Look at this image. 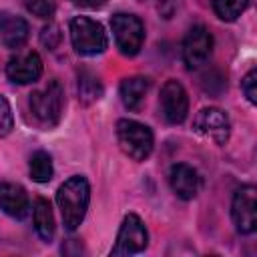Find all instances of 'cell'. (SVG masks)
Instances as JSON below:
<instances>
[{
    "label": "cell",
    "instance_id": "7c38bea8",
    "mask_svg": "<svg viewBox=\"0 0 257 257\" xmlns=\"http://www.w3.org/2000/svg\"><path fill=\"white\" fill-rule=\"evenodd\" d=\"M169 185H171V189L177 197H181L183 201H191L199 193L201 179H199V173L193 167H189L185 163H179V165L171 167Z\"/></svg>",
    "mask_w": 257,
    "mask_h": 257
},
{
    "label": "cell",
    "instance_id": "6da1fadb",
    "mask_svg": "<svg viewBox=\"0 0 257 257\" xmlns=\"http://www.w3.org/2000/svg\"><path fill=\"white\" fill-rule=\"evenodd\" d=\"M90 201V187L88 181L80 175H74L66 179L58 191H56V203L62 215V223L66 231L78 229V225L84 221L86 209Z\"/></svg>",
    "mask_w": 257,
    "mask_h": 257
},
{
    "label": "cell",
    "instance_id": "2e32d148",
    "mask_svg": "<svg viewBox=\"0 0 257 257\" xmlns=\"http://www.w3.org/2000/svg\"><path fill=\"white\" fill-rule=\"evenodd\" d=\"M32 215H34V229L40 235V239L42 241H52V237H54V217H52L50 203L46 199L38 197L34 201Z\"/></svg>",
    "mask_w": 257,
    "mask_h": 257
},
{
    "label": "cell",
    "instance_id": "52a82bcc",
    "mask_svg": "<svg viewBox=\"0 0 257 257\" xmlns=\"http://www.w3.org/2000/svg\"><path fill=\"white\" fill-rule=\"evenodd\" d=\"M231 217L239 233L249 235L257 227V191L253 185H245L235 191L231 203Z\"/></svg>",
    "mask_w": 257,
    "mask_h": 257
},
{
    "label": "cell",
    "instance_id": "ffe728a7",
    "mask_svg": "<svg viewBox=\"0 0 257 257\" xmlns=\"http://www.w3.org/2000/svg\"><path fill=\"white\" fill-rule=\"evenodd\" d=\"M24 6L28 12L44 20H48L54 14V0H24Z\"/></svg>",
    "mask_w": 257,
    "mask_h": 257
},
{
    "label": "cell",
    "instance_id": "8fae6325",
    "mask_svg": "<svg viewBox=\"0 0 257 257\" xmlns=\"http://www.w3.org/2000/svg\"><path fill=\"white\" fill-rule=\"evenodd\" d=\"M42 74V58L38 52H24L8 60L6 76L16 84H30Z\"/></svg>",
    "mask_w": 257,
    "mask_h": 257
},
{
    "label": "cell",
    "instance_id": "3957f363",
    "mask_svg": "<svg viewBox=\"0 0 257 257\" xmlns=\"http://www.w3.org/2000/svg\"><path fill=\"white\" fill-rule=\"evenodd\" d=\"M30 112L42 126H54L64 108V90L58 80H50L44 88L30 94Z\"/></svg>",
    "mask_w": 257,
    "mask_h": 257
},
{
    "label": "cell",
    "instance_id": "ba28073f",
    "mask_svg": "<svg viewBox=\"0 0 257 257\" xmlns=\"http://www.w3.org/2000/svg\"><path fill=\"white\" fill-rule=\"evenodd\" d=\"M193 126L201 137L213 141L215 145H225L229 139V133H231L229 116L221 108H215V106L201 108L195 116Z\"/></svg>",
    "mask_w": 257,
    "mask_h": 257
},
{
    "label": "cell",
    "instance_id": "44dd1931",
    "mask_svg": "<svg viewBox=\"0 0 257 257\" xmlns=\"http://www.w3.org/2000/svg\"><path fill=\"white\" fill-rule=\"evenodd\" d=\"M14 128V116H12V108L8 104V100L0 94V137L10 135Z\"/></svg>",
    "mask_w": 257,
    "mask_h": 257
},
{
    "label": "cell",
    "instance_id": "7402d4cb",
    "mask_svg": "<svg viewBox=\"0 0 257 257\" xmlns=\"http://www.w3.org/2000/svg\"><path fill=\"white\" fill-rule=\"evenodd\" d=\"M241 90H243V94L247 96V100H249L251 104L257 102V70H255V68H251V70L243 76V80H241Z\"/></svg>",
    "mask_w": 257,
    "mask_h": 257
},
{
    "label": "cell",
    "instance_id": "30bf717a",
    "mask_svg": "<svg viewBox=\"0 0 257 257\" xmlns=\"http://www.w3.org/2000/svg\"><path fill=\"white\" fill-rule=\"evenodd\" d=\"M213 52V36L205 26H193L183 40V60L189 68L203 66Z\"/></svg>",
    "mask_w": 257,
    "mask_h": 257
},
{
    "label": "cell",
    "instance_id": "e0dca14e",
    "mask_svg": "<svg viewBox=\"0 0 257 257\" xmlns=\"http://www.w3.org/2000/svg\"><path fill=\"white\" fill-rule=\"evenodd\" d=\"M28 171H30L32 181H36V183H48V181L52 179V175H54L50 155L44 153V151H36V153L30 157Z\"/></svg>",
    "mask_w": 257,
    "mask_h": 257
},
{
    "label": "cell",
    "instance_id": "9c48e42d",
    "mask_svg": "<svg viewBox=\"0 0 257 257\" xmlns=\"http://www.w3.org/2000/svg\"><path fill=\"white\" fill-rule=\"evenodd\" d=\"M159 104H161V112H163V116H165L167 122L181 124L187 118V112H189V96H187V90L183 88L181 82L167 80L163 84V88H161Z\"/></svg>",
    "mask_w": 257,
    "mask_h": 257
},
{
    "label": "cell",
    "instance_id": "9a60e30c",
    "mask_svg": "<svg viewBox=\"0 0 257 257\" xmlns=\"http://www.w3.org/2000/svg\"><path fill=\"white\" fill-rule=\"evenodd\" d=\"M151 86V80L147 76H131L120 82V100L128 110H139L145 94Z\"/></svg>",
    "mask_w": 257,
    "mask_h": 257
},
{
    "label": "cell",
    "instance_id": "5bb4252c",
    "mask_svg": "<svg viewBox=\"0 0 257 257\" xmlns=\"http://www.w3.org/2000/svg\"><path fill=\"white\" fill-rule=\"evenodd\" d=\"M0 209L14 219H24L30 209L26 191L14 183H0Z\"/></svg>",
    "mask_w": 257,
    "mask_h": 257
},
{
    "label": "cell",
    "instance_id": "4fadbf2b",
    "mask_svg": "<svg viewBox=\"0 0 257 257\" xmlns=\"http://www.w3.org/2000/svg\"><path fill=\"white\" fill-rule=\"evenodd\" d=\"M28 22L12 12H0V40L6 48H20L28 40Z\"/></svg>",
    "mask_w": 257,
    "mask_h": 257
},
{
    "label": "cell",
    "instance_id": "ac0fdd59",
    "mask_svg": "<svg viewBox=\"0 0 257 257\" xmlns=\"http://www.w3.org/2000/svg\"><path fill=\"white\" fill-rule=\"evenodd\" d=\"M78 98L82 100V102H94V100H98L100 96H102V84H100V80L94 76V74H90V72H80L78 74Z\"/></svg>",
    "mask_w": 257,
    "mask_h": 257
},
{
    "label": "cell",
    "instance_id": "7a4b0ae2",
    "mask_svg": "<svg viewBox=\"0 0 257 257\" xmlns=\"http://www.w3.org/2000/svg\"><path fill=\"white\" fill-rule=\"evenodd\" d=\"M116 139L122 153L137 163L145 161L153 153V145H155L153 131L139 120L120 118L116 122Z\"/></svg>",
    "mask_w": 257,
    "mask_h": 257
},
{
    "label": "cell",
    "instance_id": "cb8c5ba5",
    "mask_svg": "<svg viewBox=\"0 0 257 257\" xmlns=\"http://www.w3.org/2000/svg\"><path fill=\"white\" fill-rule=\"evenodd\" d=\"M76 6L80 8H90V10H96V8H102L106 0H72Z\"/></svg>",
    "mask_w": 257,
    "mask_h": 257
},
{
    "label": "cell",
    "instance_id": "603a6c76",
    "mask_svg": "<svg viewBox=\"0 0 257 257\" xmlns=\"http://www.w3.org/2000/svg\"><path fill=\"white\" fill-rule=\"evenodd\" d=\"M40 40H42V44L48 46L50 50L56 48L58 42H60V30H58V26H56V24H48V26L42 30V34H40Z\"/></svg>",
    "mask_w": 257,
    "mask_h": 257
},
{
    "label": "cell",
    "instance_id": "277c9868",
    "mask_svg": "<svg viewBox=\"0 0 257 257\" xmlns=\"http://www.w3.org/2000/svg\"><path fill=\"white\" fill-rule=\"evenodd\" d=\"M70 40H72L74 50L78 54H84V56L100 54L108 44V38H106V32H104L102 24L92 20V18H86V16L72 18V22H70Z\"/></svg>",
    "mask_w": 257,
    "mask_h": 257
},
{
    "label": "cell",
    "instance_id": "8992f818",
    "mask_svg": "<svg viewBox=\"0 0 257 257\" xmlns=\"http://www.w3.org/2000/svg\"><path fill=\"white\" fill-rule=\"evenodd\" d=\"M149 245V233L139 215L128 213L122 219V225L116 235V245L112 247V255H135L145 251Z\"/></svg>",
    "mask_w": 257,
    "mask_h": 257
},
{
    "label": "cell",
    "instance_id": "d6986e66",
    "mask_svg": "<svg viewBox=\"0 0 257 257\" xmlns=\"http://www.w3.org/2000/svg\"><path fill=\"white\" fill-rule=\"evenodd\" d=\"M249 6V0H213V10L215 14L225 20V22H233L237 20L245 8Z\"/></svg>",
    "mask_w": 257,
    "mask_h": 257
},
{
    "label": "cell",
    "instance_id": "5b68a950",
    "mask_svg": "<svg viewBox=\"0 0 257 257\" xmlns=\"http://www.w3.org/2000/svg\"><path fill=\"white\" fill-rule=\"evenodd\" d=\"M114 42L124 56H135L145 42V26L139 16L118 12L110 20Z\"/></svg>",
    "mask_w": 257,
    "mask_h": 257
}]
</instances>
